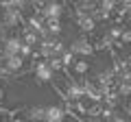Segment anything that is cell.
<instances>
[{"mask_svg":"<svg viewBox=\"0 0 131 122\" xmlns=\"http://www.w3.org/2000/svg\"><path fill=\"white\" fill-rule=\"evenodd\" d=\"M68 109H66V103L61 98V103H46V109H44V122H66L68 118Z\"/></svg>","mask_w":131,"mask_h":122,"instance_id":"obj_2","label":"cell"},{"mask_svg":"<svg viewBox=\"0 0 131 122\" xmlns=\"http://www.w3.org/2000/svg\"><path fill=\"white\" fill-rule=\"evenodd\" d=\"M68 48H70L74 55H81V57H90V55H94V52H96V46H94L92 37H90V35H85V33H79L70 44H68Z\"/></svg>","mask_w":131,"mask_h":122,"instance_id":"obj_1","label":"cell"}]
</instances>
